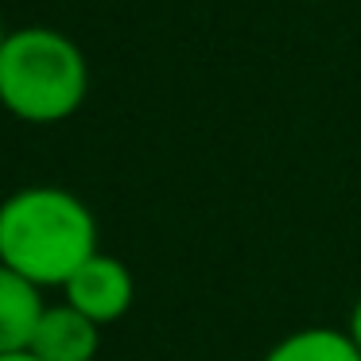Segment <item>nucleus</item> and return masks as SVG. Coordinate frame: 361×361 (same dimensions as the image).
<instances>
[{
	"instance_id": "1",
	"label": "nucleus",
	"mask_w": 361,
	"mask_h": 361,
	"mask_svg": "<svg viewBox=\"0 0 361 361\" xmlns=\"http://www.w3.org/2000/svg\"><path fill=\"white\" fill-rule=\"evenodd\" d=\"M97 252V221L63 187H27L0 202V264L35 288H63Z\"/></svg>"
},
{
	"instance_id": "2",
	"label": "nucleus",
	"mask_w": 361,
	"mask_h": 361,
	"mask_svg": "<svg viewBox=\"0 0 361 361\" xmlns=\"http://www.w3.org/2000/svg\"><path fill=\"white\" fill-rule=\"evenodd\" d=\"M90 66L78 43L55 27L12 32L0 51V105L27 125H55L78 113Z\"/></svg>"
},
{
	"instance_id": "3",
	"label": "nucleus",
	"mask_w": 361,
	"mask_h": 361,
	"mask_svg": "<svg viewBox=\"0 0 361 361\" xmlns=\"http://www.w3.org/2000/svg\"><path fill=\"white\" fill-rule=\"evenodd\" d=\"M133 295H136L133 272H128L117 257H109V252H102V249L63 283V303H71L74 311L94 319L97 326L117 322L121 314L133 307Z\"/></svg>"
},
{
	"instance_id": "4",
	"label": "nucleus",
	"mask_w": 361,
	"mask_h": 361,
	"mask_svg": "<svg viewBox=\"0 0 361 361\" xmlns=\"http://www.w3.org/2000/svg\"><path fill=\"white\" fill-rule=\"evenodd\" d=\"M97 345H102V326L74 311L71 303H55L43 307L27 350L39 361H94Z\"/></svg>"
},
{
	"instance_id": "5",
	"label": "nucleus",
	"mask_w": 361,
	"mask_h": 361,
	"mask_svg": "<svg viewBox=\"0 0 361 361\" xmlns=\"http://www.w3.org/2000/svg\"><path fill=\"white\" fill-rule=\"evenodd\" d=\"M43 288L24 280L20 272L0 264V353H16L32 345V334L43 314Z\"/></svg>"
},
{
	"instance_id": "6",
	"label": "nucleus",
	"mask_w": 361,
	"mask_h": 361,
	"mask_svg": "<svg viewBox=\"0 0 361 361\" xmlns=\"http://www.w3.org/2000/svg\"><path fill=\"white\" fill-rule=\"evenodd\" d=\"M260 361H361L357 345L338 326H299L272 345Z\"/></svg>"
},
{
	"instance_id": "7",
	"label": "nucleus",
	"mask_w": 361,
	"mask_h": 361,
	"mask_svg": "<svg viewBox=\"0 0 361 361\" xmlns=\"http://www.w3.org/2000/svg\"><path fill=\"white\" fill-rule=\"evenodd\" d=\"M345 334L353 338V345H357V353H361V299L353 303V311H350V322H345Z\"/></svg>"
},
{
	"instance_id": "8",
	"label": "nucleus",
	"mask_w": 361,
	"mask_h": 361,
	"mask_svg": "<svg viewBox=\"0 0 361 361\" xmlns=\"http://www.w3.org/2000/svg\"><path fill=\"white\" fill-rule=\"evenodd\" d=\"M0 361H39L32 350H16V353H0Z\"/></svg>"
},
{
	"instance_id": "9",
	"label": "nucleus",
	"mask_w": 361,
	"mask_h": 361,
	"mask_svg": "<svg viewBox=\"0 0 361 361\" xmlns=\"http://www.w3.org/2000/svg\"><path fill=\"white\" fill-rule=\"evenodd\" d=\"M4 39H8V35H4V27H0V51H4Z\"/></svg>"
}]
</instances>
